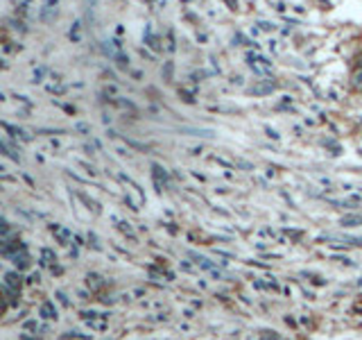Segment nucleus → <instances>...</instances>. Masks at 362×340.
I'll use <instances>...</instances> for the list:
<instances>
[{
	"label": "nucleus",
	"instance_id": "nucleus-17",
	"mask_svg": "<svg viewBox=\"0 0 362 340\" xmlns=\"http://www.w3.org/2000/svg\"><path fill=\"white\" fill-rule=\"evenodd\" d=\"M226 5H231V9H235V7H238V2H235V0H226Z\"/></svg>",
	"mask_w": 362,
	"mask_h": 340
},
{
	"label": "nucleus",
	"instance_id": "nucleus-8",
	"mask_svg": "<svg viewBox=\"0 0 362 340\" xmlns=\"http://www.w3.org/2000/svg\"><path fill=\"white\" fill-rule=\"evenodd\" d=\"M353 86H356V89H362V66H358L356 73H353Z\"/></svg>",
	"mask_w": 362,
	"mask_h": 340
},
{
	"label": "nucleus",
	"instance_id": "nucleus-5",
	"mask_svg": "<svg viewBox=\"0 0 362 340\" xmlns=\"http://www.w3.org/2000/svg\"><path fill=\"white\" fill-rule=\"evenodd\" d=\"M274 89H276L274 82H265V84H258V86H254V89H251V93H254V95H267V93H272Z\"/></svg>",
	"mask_w": 362,
	"mask_h": 340
},
{
	"label": "nucleus",
	"instance_id": "nucleus-3",
	"mask_svg": "<svg viewBox=\"0 0 362 340\" xmlns=\"http://www.w3.org/2000/svg\"><path fill=\"white\" fill-rule=\"evenodd\" d=\"M39 318L41 320H57V306H54V302H43L39 309Z\"/></svg>",
	"mask_w": 362,
	"mask_h": 340
},
{
	"label": "nucleus",
	"instance_id": "nucleus-1",
	"mask_svg": "<svg viewBox=\"0 0 362 340\" xmlns=\"http://www.w3.org/2000/svg\"><path fill=\"white\" fill-rule=\"evenodd\" d=\"M20 250H25V245L18 241V238H14V241H7L2 243V247H0V252H2V257L5 259H11L14 254H18Z\"/></svg>",
	"mask_w": 362,
	"mask_h": 340
},
{
	"label": "nucleus",
	"instance_id": "nucleus-7",
	"mask_svg": "<svg viewBox=\"0 0 362 340\" xmlns=\"http://www.w3.org/2000/svg\"><path fill=\"white\" fill-rule=\"evenodd\" d=\"M260 340H283L281 338L276 331H269V329H265V331H260Z\"/></svg>",
	"mask_w": 362,
	"mask_h": 340
},
{
	"label": "nucleus",
	"instance_id": "nucleus-12",
	"mask_svg": "<svg viewBox=\"0 0 362 340\" xmlns=\"http://www.w3.org/2000/svg\"><path fill=\"white\" fill-rule=\"evenodd\" d=\"M68 338H79V340H91V336H84V334H77V331H70V334H66Z\"/></svg>",
	"mask_w": 362,
	"mask_h": 340
},
{
	"label": "nucleus",
	"instance_id": "nucleus-4",
	"mask_svg": "<svg viewBox=\"0 0 362 340\" xmlns=\"http://www.w3.org/2000/svg\"><path fill=\"white\" fill-rule=\"evenodd\" d=\"M11 263H14L16 270H20V272L27 270V268H29V254L25 250H20L18 254H14V257H11Z\"/></svg>",
	"mask_w": 362,
	"mask_h": 340
},
{
	"label": "nucleus",
	"instance_id": "nucleus-14",
	"mask_svg": "<svg viewBox=\"0 0 362 340\" xmlns=\"http://www.w3.org/2000/svg\"><path fill=\"white\" fill-rule=\"evenodd\" d=\"M57 300L61 302V304H64V306H68V304H70V302H68V297H66V293H61V291L57 293Z\"/></svg>",
	"mask_w": 362,
	"mask_h": 340
},
{
	"label": "nucleus",
	"instance_id": "nucleus-18",
	"mask_svg": "<svg viewBox=\"0 0 362 340\" xmlns=\"http://www.w3.org/2000/svg\"><path fill=\"white\" fill-rule=\"evenodd\" d=\"M20 340H36V338H29V336H20Z\"/></svg>",
	"mask_w": 362,
	"mask_h": 340
},
{
	"label": "nucleus",
	"instance_id": "nucleus-19",
	"mask_svg": "<svg viewBox=\"0 0 362 340\" xmlns=\"http://www.w3.org/2000/svg\"><path fill=\"white\" fill-rule=\"evenodd\" d=\"M358 66H362V57H360V59H358Z\"/></svg>",
	"mask_w": 362,
	"mask_h": 340
},
{
	"label": "nucleus",
	"instance_id": "nucleus-6",
	"mask_svg": "<svg viewBox=\"0 0 362 340\" xmlns=\"http://www.w3.org/2000/svg\"><path fill=\"white\" fill-rule=\"evenodd\" d=\"M342 225H344V227H356V225H362V218H358V216H347V218H342Z\"/></svg>",
	"mask_w": 362,
	"mask_h": 340
},
{
	"label": "nucleus",
	"instance_id": "nucleus-10",
	"mask_svg": "<svg viewBox=\"0 0 362 340\" xmlns=\"http://www.w3.org/2000/svg\"><path fill=\"white\" fill-rule=\"evenodd\" d=\"M88 286H93V288L102 286V281H100V277H98V275H88Z\"/></svg>",
	"mask_w": 362,
	"mask_h": 340
},
{
	"label": "nucleus",
	"instance_id": "nucleus-15",
	"mask_svg": "<svg viewBox=\"0 0 362 340\" xmlns=\"http://www.w3.org/2000/svg\"><path fill=\"white\" fill-rule=\"evenodd\" d=\"M43 75H45L43 68H36V70H34V82H41V77H43Z\"/></svg>",
	"mask_w": 362,
	"mask_h": 340
},
{
	"label": "nucleus",
	"instance_id": "nucleus-2",
	"mask_svg": "<svg viewBox=\"0 0 362 340\" xmlns=\"http://www.w3.org/2000/svg\"><path fill=\"white\" fill-rule=\"evenodd\" d=\"M2 284L9 288H14V291H20V286H23V277H20V270H9L5 272V277H2Z\"/></svg>",
	"mask_w": 362,
	"mask_h": 340
},
{
	"label": "nucleus",
	"instance_id": "nucleus-16",
	"mask_svg": "<svg viewBox=\"0 0 362 340\" xmlns=\"http://www.w3.org/2000/svg\"><path fill=\"white\" fill-rule=\"evenodd\" d=\"M27 281H29V284H34V281H39V275H29V277H27Z\"/></svg>",
	"mask_w": 362,
	"mask_h": 340
},
{
	"label": "nucleus",
	"instance_id": "nucleus-13",
	"mask_svg": "<svg viewBox=\"0 0 362 340\" xmlns=\"http://www.w3.org/2000/svg\"><path fill=\"white\" fill-rule=\"evenodd\" d=\"M75 129H77V132H84V134L91 132V127H88L86 123H77V125H75Z\"/></svg>",
	"mask_w": 362,
	"mask_h": 340
},
{
	"label": "nucleus",
	"instance_id": "nucleus-20",
	"mask_svg": "<svg viewBox=\"0 0 362 340\" xmlns=\"http://www.w3.org/2000/svg\"><path fill=\"white\" fill-rule=\"evenodd\" d=\"M249 340H254V338H249Z\"/></svg>",
	"mask_w": 362,
	"mask_h": 340
},
{
	"label": "nucleus",
	"instance_id": "nucleus-11",
	"mask_svg": "<svg viewBox=\"0 0 362 340\" xmlns=\"http://www.w3.org/2000/svg\"><path fill=\"white\" fill-rule=\"evenodd\" d=\"M25 329H29V331H39L41 325H39L36 320H27V322H25Z\"/></svg>",
	"mask_w": 362,
	"mask_h": 340
},
{
	"label": "nucleus",
	"instance_id": "nucleus-9",
	"mask_svg": "<svg viewBox=\"0 0 362 340\" xmlns=\"http://www.w3.org/2000/svg\"><path fill=\"white\" fill-rule=\"evenodd\" d=\"M82 316L86 318V320H88V318H91V320H93V318H107V313H98V311H84Z\"/></svg>",
	"mask_w": 362,
	"mask_h": 340
}]
</instances>
